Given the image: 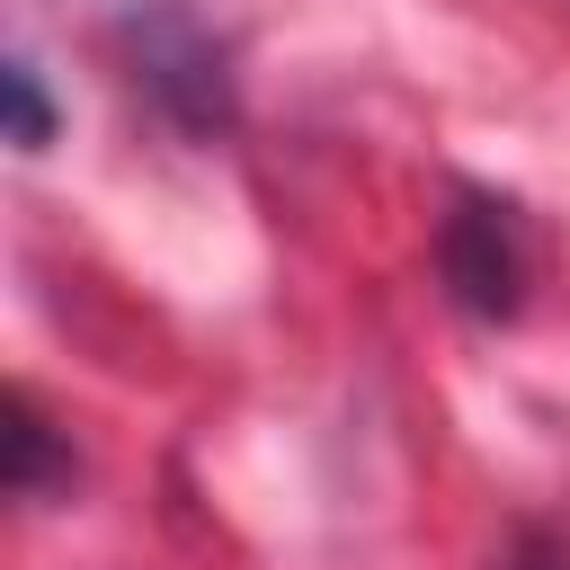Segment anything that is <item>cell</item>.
Segmentation results:
<instances>
[{"instance_id":"cell-1","label":"cell","mask_w":570,"mask_h":570,"mask_svg":"<svg viewBox=\"0 0 570 570\" xmlns=\"http://www.w3.org/2000/svg\"><path fill=\"white\" fill-rule=\"evenodd\" d=\"M125 45H134V80L160 98L169 125L187 134H223L232 125V62L214 45V27L187 9V0H151L125 18Z\"/></svg>"},{"instance_id":"cell-2","label":"cell","mask_w":570,"mask_h":570,"mask_svg":"<svg viewBox=\"0 0 570 570\" xmlns=\"http://www.w3.org/2000/svg\"><path fill=\"white\" fill-rule=\"evenodd\" d=\"M436 276H445V294H454L463 312L508 321V312L525 303V249H517L508 205H490V196H454V214L436 223Z\"/></svg>"},{"instance_id":"cell-3","label":"cell","mask_w":570,"mask_h":570,"mask_svg":"<svg viewBox=\"0 0 570 570\" xmlns=\"http://www.w3.org/2000/svg\"><path fill=\"white\" fill-rule=\"evenodd\" d=\"M0 419H9V428H0V445H9V490H18V499H45V490L71 472V454L53 445V428L36 419V401H27V392H9V401H0Z\"/></svg>"},{"instance_id":"cell-4","label":"cell","mask_w":570,"mask_h":570,"mask_svg":"<svg viewBox=\"0 0 570 570\" xmlns=\"http://www.w3.org/2000/svg\"><path fill=\"white\" fill-rule=\"evenodd\" d=\"M0 107H9V142H18V151H45V142H53V98H45V80H36L27 53L0 62Z\"/></svg>"}]
</instances>
